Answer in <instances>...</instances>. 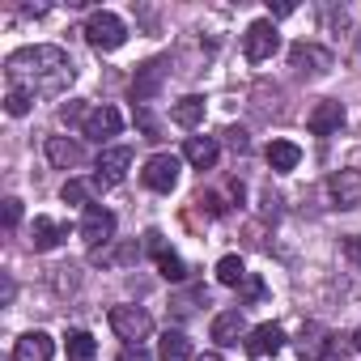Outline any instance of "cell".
Returning a JSON list of instances; mask_svg holds the SVG:
<instances>
[{"label": "cell", "mask_w": 361, "mask_h": 361, "mask_svg": "<svg viewBox=\"0 0 361 361\" xmlns=\"http://www.w3.org/2000/svg\"><path fill=\"white\" fill-rule=\"evenodd\" d=\"M77 68L64 47L39 43V47H18L5 60V90H22L30 98H60L73 85Z\"/></svg>", "instance_id": "cell-1"}, {"label": "cell", "mask_w": 361, "mask_h": 361, "mask_svg": "<svg viewBox=\"0 0 361 361\" xmlns=\"http://www.w3.org/2000/svg\"><path fill=\"white\" fill-rule=\"evenodd\" d=\"M85 43H90L94 51H119V47L128 43V26H123V18L111 13V9L90 13V22H85Z\"/></svg>", "instance_id": "cell-2"}, {"label": "cell", "mask_w": 361, "mask_h": 361, "mask_svg": "<svg viewBox=\"0 0 361 361\" xmlns=\"http://www.w3.org/2000/svg\"><path fill=\"white\" fill-rule=\"evenodd\" d=\"M276 47H281V35H276V26H272L268 18H259V22H251V26H247V35H243V56H247L251 64L272 60V56H276Z\"/></svg>", "instance_id": "cell-3"}, {"label": "cell", "mask_w": 361, "mask_h": 361, "mask_svg": "<svg viewBox=\"0 0 361 361\" xmlns=\"http://www.w3.org/2000/svg\"><path fill=\"white\" fill-rule=\"evenodd\" d=\"M289 68L298 73V77H306V81H314V77H323L327 68H331V51L327 47H319V43H293L289 47Z\"/></svg>", "instance_id": "cell-4"}, {"label": "cell", "mask_w": 361, "mask_h": 361, "mask_svg": "<svg viewBox=\"0 0 361 361\" xmlns=\"http://www.w3.org/2000/svg\"><path fill=\"white\" fill-rule=\"evenodd\" d=\"M140 178H145V188H149V192L170 196V192L178 188V157H174V153H153V157L145 161Z\"/></svg>", "instance_id": "cell-5"}, {"label": "cell", "mask_w": 361, "mask_h": 361, "mask_svg": "<svg viewBox=\"0 0 361 361\" xmlns=\"http://www.w3.org/2000/svg\"><path fill=\"white\" fill-rule=\"evenodd\" d=\"M166 68H170L166 56H153V60H145L136 68V77H132V106H145L149 98H157V90L166 81Z\"/></svg>", "instance_id": "cell-6"}, {"label": "cell", "mask_w": 361, "mask_h": 361, "mask_svg": "<svg viewBox=\"0 0 361 361\" xmlns=\"http://www.w3.org/2000/svg\"><path fill=\"white\" fill-rule=\"evenodd\" d=\"M128 166H132V149L128 145H115V149H102L98 153V161H94V183L98 188H115V183H123L128 178Z\"/></svg>", "instance_id": "cell-7"}, {"label": "cell", "mask_w": 361, "mask_h": 361, "mask_svg": "<svg viewBox=\"0 0 361 361\" xmlns=\"http://www.w3.org/2000/svg\"><path fill=\"white\" fill-rule=\"evenodd\" d=\"M81 238L90 243V251L111 247V243H115V213L102 209V204H90L85 217H81Z\"/></svg>", "instance_id": "cell-8"}, {"label": "cell", "mask_w": 361, "mask_h": 361, "mask_svg": "<svg viewBox=\"0 0 361 361\" xmlns=\"http://www.w3.org/2000/svg\"><path fill=\"white\" fill-rule=\"evenodd\" d=\"M111 327H115L119 340L140 344V340L153 331V319H149V310H140V306H115V310H111Z\"/></svg>", "instance_id": "cell-9"}, {"label": "cell", "mask_w": 361, "mask_h": 361, "mask_svg": "<svg viewBox=\"0 0 361 361\" xmlns=\"http://www.w3.org/2000/svg\"><path fill=\"white\" fill-rule=\"evenodd\" d=\"M327 200L336 204V209H357L361 204V170H336L331 178H327Z\"/></svg>", "instance_id": "cell-10"}, {"label": "cell", "mask_w": 361, "mask_h": 361, "mask_svg": "<svg viewBox=\"0 0 361 361\" xmlns=\"http://www.w3.org/2000/svg\"><path fill=\"white\" fill-rule=\"evenodd\" d=\"M285 348V327L281 323H259V327H251V336H247V353L251 357H276Z\"/></svg>", "instance_id": "cell-11"}, {"label": "cell", "mask_w": 361, "mask_h": 361, "mask_svg": "<svg viewBox=\"0 0 361 361\" xmlns=\"http://www.w3.org/2000/svg\"><path fill=\"white\" fill-rule=\"evenodd\" d=\"M119 128H123V115H119L115 106H94L81 132H85L90 140H98V145H102V140H111V136H119Z\"/></svg>", "instance_id": "cell-12"}, {"label": "cell", "mask_w": 361, "mask_h": 361, "mask_svg": "<svg viewBox=\"0 0 361 361\" xmlns=\"http://www.w3.org/2000/svg\"><path fill=\"white\" fill-rule=\"evenodd\" d=\"M145 238H149V251H153L157 272H161L166 281H174V285H178V281H188V264H183V259H178V255L161 243V234H157V230H153V234H145Z\"/></svg>", "instance_id": "cell-13"}, {"label": "cell", "mask_w": 361, "mask_h": 361, "mask_svg": "<svg viewBox=\"0 0 361 361\" xmlns=\"http://www.w3.org/2000/svg\"><path fill=\"white\" fill-rule=\"evenodd\" d=\"M306 128H310L314 136H331V132H340V128H344V106H340L336 98H323V102L310 111Z\"/></svg>", "instance_id": "cell-14"}, {"label": "cell", "mask_w": 361, "mask_h": 361, "mask_svg": "<svg viewBox=\"0 0 361 361\" xmlns=\"http://www.w3.org/2000/svg\"><path fill=\"white\" fill-rule=\"evenodd\" d=\"M56 357V340L47 331H26L13 344V361H51Z\"/></svg>", "instance_id": "cell-15"}, {"label": "cell", "mask_w": 361, "mask_h": 361, "mask_svg": "<svg viewBox=\"0 0 361 361\" xmlns=\"http://www.w3.org/2000/svg\"><path fill=\"white\" fill-rule=\"evenodd\" d=\"M243 336H251V331H247V319H243V310H221V314L213 319V340H217L221 348H234Z\"/></svg>", "instance_id": "cell-16"}, {"label": "cell", "mask_w": 361, "mask_h": 361, "mask_svg": "<svg viewBox=\"0 0 361 361\" xmlns=\"http://www.w3.org/2000/svg\"><path fill=\"white\" fill-rule=\"evenodd\" d=\"M183 157H188L196 170H213V166H217V157H221V145H217L213 136H188Z\"/></svg>", "instance_id": "cell-17"}, {"label": "cell", "mask_w": 361, "mask_h": 361, "mask_svg": "<svg viewBox=\"0 0 361 361\" xmlns=\"http://www.w3.org/2000/svg\"><path fill=\"white\" fill-rule=\"evenodd\" d=\"M64 238H68V230H64L60 221H51V217H35V226H30V247H35V251H56Z\"/></svg>", "instance_id": "cell-18"}, {"label": "cell", "mask_w": 361, "mask_h": 361, "mask_svg": "<svg viewBox=\"0 0 361 361\" xmlns=\"http://www.w3.org/2000/svg\"><path fill=\"white\" fill-rule=\"evenodd\" d=\"M327 327L323 323H306L302 336H298V357L302 361H323V348H327Z\"/></svg>", "instance_id": "cell-19"}, {"label": "cell", "mask_w": 361, "mask_h": 361, "mask_svg": "<svg viewBox=\"0 0 361 361\" xmlns=\"http://www.w3.org/2000/svg\"><path fill=\"white\" fill-rule=\"evenodd\" d=\"M47 161L56 170H68V166H81V145L68 140V136H47Z\"/></svg>", "instance_id": "cell-20"}, {"label": "cell", "mask_w": 361, "mask_h": 361, "mask_svg": "<svg viewBox=\"0 0 361 361\" xmlns=\"http://www.w3.org/2000/svg\"><path fill=\"white\" fill-rule=\"evenodd\" d=\"M157 357H161V361H192V340H188L183 331H161Z\"/></svg>", "instance_id": "cell-21"}, {"label": "cell", "mask_w": 361, "mask_h": 361, "mask_svg": "<svg viewBox=\"0 0 361 361\" xmlns=\"http://www.w3.org/2000/svg\"><path fill=\"white\" fill-rule=\"evenodd\" d=\"M64 353H68V361H94V357H98V340H94L90 331L73 327V331L64 336Z\"/></svg>", "instance_id": "cell-22"}, {"label": "cell", "mask_w": 361, "mask_h": 361, "mask_svg": "<svg viewBox=\"0 0 361 361\" xmlns=\"http://www.w3.org/2000/svg\"><path fill=\"white\" fill-rule=\"evenodd\" d=\"M170 119H174L178 128H200V123H204V98H196V94H188L183 102H174V111H170Z\"/></svg>", "instance_id": "cell-23"}, {"label": "cell", "mask_w": 361, "mask_h": 361, "mask_svg": "<svg viewBox=\"0 0 361 361\" xmlns=\"http://www.w3.org/2000/svg\"><path fill=\"white\" fill-rule=\"evenodd\" d=\"M298 161H302V149H298L293 140H272V145H268V166H272V170L285 174V170H298Z\"/></svg>", "instance_id": "cell-24"}, {"label": "cell", "mask_w": 361, "mask_h": 361, "mask_svg": "<svg viewBox=\"0 0 361 361\" xmlns=\"http://www.w3.org/2000/svg\"><path fill=\"white\" fill-rule=\"evenodd\" d=\"M90 259L94 264H128V259H140V247L132 243V247H98V251H90Z\"/></svg>", "instance_id": "cell-25"}, {"label": "cell", "mask_w": 361, "mask_h": 361, "mask_svg": "<svg viewBox=\"0 0 361 361\" xmlns=\"http://www.w3.org/2000/svg\"><path fill=\"white\" fill-rule=\"evenodd\" d=\"M217 281H221V285H230V289H238V285L247 281V268H243V259H238V255H226V259H217Z\"/></svg>", "instance_id": "cell-26"}, {"label": "cell", "mask_w": 361, "mask_h": 361, "mask_svg": "<svg viewBox=\"0 0 361 361\" xmlns=\"http://www.w3.org/2000/svg\"><path fill=\"white\" fill-rule=\"evenodd\" d=\"M98 183H85V178H68V183L60 188V200L64 204H85L90 209V192H94Z\"/></svg>", "instance_id": "cell-27"}, {"label": "cell", "mask_w": 361, "mask_h": 361, "mask_svg": "<svg viewBox=\"0 0 361 361\" xmlns=\"http://www.w3.org/2000/svg\"><path fill=\"white\" fill-rule=\"evenodd\" d=\"M348 348H353V336L331 331V336H327V348H323V361H344V357H348Z\"/></svg>", "instance_id": "cell-28"}, {"label": "cell", "mask_w": 361, "mask_h": 361, "mask_svg": "<svg viewBox=\"0 0 361 361\" xmlns=\"http://www.w3.org/2000/svg\"><path fill=\"white\" fill-rule=\"evenodd\" d=\"M30 102H35L30 94H22V90H5V111H9L13 119H22V115L30 111Z\"/></svg>", "instance_id": "cell-29"}, {"label": "cell", "mask_w": 361, "mask_h": 361, "mask_svg": "<svg viewBox=\"0 0 361 361\" xmlns=\"http://www.w3.org/2000/svg\"><path fill=\"white\" fill-rule=\"evenodd\" d=\"M132 119H136V128L145 132V140H161V128H157V119L149 115V106H136V111H132Z\"/></svg>", "instance_id": "cell-30"}, {"label": "cell", "mask_w": 361, "mask_h": 361, "mask_svg": "<svg viewBox=\"0 0 361 361\" xmlns=\"http://www.w3.org/2000/svg\"><path fill=\"white\" fill-rule=\"evenodd\" d=\"M60 119H64V123H81V128H85L90 111H85L81 102H64V106H60Z\"/></svg>", "instance_id": "cell-31"}, {"label": "cell", "mask_w": 361, "mask_h": 361, "mask_svg": "<svg viewBox=\"0 0 361 361\" xmlns=\"http://www.w3.org/2000/svg\"><path fill=\"white\" fill-rule=\"evenodd\" d=\"M226 140H230L234 153H247V149H251V136H247L243 128H226Z\"/></svg>", "instance_id": "cell-32"}, {"label": "cell", "mask_w": 361, "mask_h": 361, "mask_svg": "<svg viewBox=\"0 0 361 361\" xmlns=\"http://www.w3.org/2000/svg\"><path fill=\"white\" fill-rule=\"evenodd\" d=\"M18 221H22V200L9 196V200H5V230H18Z\"/></svg>", "instance_id": "cell-33"}, {"label": "cell", "mask_w": 361, "mask_h": 361, "mask_svg": "<svg viewBox=\"0 0 361 361\" xmlns=\"http://www.w3.org/2000/svg\"><path fill=\"white\" fill-rule=\"evenodd\" d=\"M344 255L361 268V234H348V238H344Z\"/></svg>", "instance_id": "cell-34"}, {"label": "cell", "mask_w": 361, "mask_h": 361, "mask_svg": "<svg viewBox=\"0 0 361 361\" xmlns=\"http://www.w3.org/2000/svg\"><path fill=\"white\" fill-rule=\"evenodd\" d=\"M115 361H149V353H145L140 344H128V348H123V353H119Z\"/></svg>", "instance_id": "cell-35"}, {"label": "cell", "mask_w": 361, "mask_h": 361, "mask_svg": "<svg viewBox=\"0 0 361 361\" xmlns=\"http://www.w3.org/2000/svg\"><path fill=\"white\" fill-rule=\"evenodd\" d=\"M243 293H247V298H251V302H255V298H259V293H264V285H259V281H255V276H247V281H243Z\"/></svg>", "instance_id": "cell-36"}, {"label": "cell", "mask_w": 361, "mask_h": 361, "mask_svg": "<svg viewBox=\"0 0 361 361\" xmlns=\"http://www.w3.org/2000/svg\"><path fill=\"white\" fill-rule=\"evenodd\" d=\"M353 348H357V353H361V327H357V331H353Z\"/></svg>", "instance_id": "cell-37"}, {"label": "cell", "mask_w": 361, "mask_h": 361, "mask_svg": "<svg viewBox=\"0 0 361 361\" xmlns=\"http://www.w3.org/2000/svg\"><path fill=\"white\" fill-rule=\"evenodd\" d=\"M200 361H221V357H217V353H204V357H200Z\"/></svg>", "instance_id": "cell-38"}]
</instances>
